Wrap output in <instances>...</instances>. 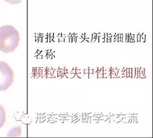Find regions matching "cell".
Returning <instances> with one entry per match:
<instances>
[{
  "mask_svg": "<svg viewBox=\"0 0 153 138\" xmlns=\"http://www.w3.org/2000/svg\"><path fill=\"white\" fill-rule=\"evenodd\" d=\"M15 80V75L11 67L4 61H0V91H5Z\"/></svg>",
  "mask_w": 153,
  "mask_h": 138,
  "instance_id": "cell-2",
  "label": "cell"
},
{
  "mask_svg": "<svg viewBox=\"0 0 153 138\" xmlns=\"http://www.w3.org/2000/svg\"><path fill=\"white\" fill-rule=\"evenodd\" d=\"M20 36L19 32L12 25L0 27V51L4 53L13 52L18 47Z\"/></svg>",
  "mask_w": 153,
  "mask_h": 138,
  "instance_id": "cell-1",
  "label": "cell"
},
{
  "mask_svg": "<svg viewBox=\"0 0 153 138\" xmlns=\"http://www.w3.org/2000/svg\"><path fill=\"white\" fill-rule=\"evenodd\" d=\"M7 119L6 112L3 106L0 105V128H1L5 124Z\"/></svg>",
  "mask_w": 153,
  "mask_h": 138,
  "instance_id": "cell-3",
  "label": "cell"
},
{
  "mask_svg": "<svg viewBox=\"0 0 153 138\" xmlns=\"http://www.w3.org/2000/svg\"><path fill=\"white\" fill-rule=\"evenodd\" d=\"M4 1H7V2L10 3V4H19L22 0H4Z\"/></svg>",
  "mask_w": 153,
  "mask_h": 138,
  "instance_id": "cell-4",
  "label": "cell"
}]
</instances>
